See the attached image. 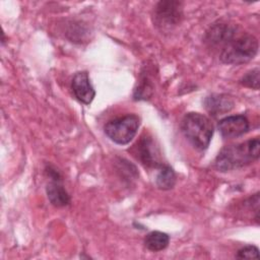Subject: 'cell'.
<instances>
[{
    "mask_svg": "<svg viewBox=\"0 0 260 260\" xmlns=\"http://www.w3.org/2000/svg\"><path fill=\"white\" fill-rule=\"evenodd\" d=\"M260 141L253 138L242 143L223 147L214 160L215 168L220 172H228L242 168L259 158Z\"/></svg>",
    "mask_w": 260,
    "mask_h": 260,
    "instance_id": "6da1fadb",
    "label": "cell"
},
{
    "mask_svg": "<svg viewBox=\"0 0 260 260\" xmlns=\"http://www.w3.org/2000/svg\"><path fill=\"white\" fill-rule=\"evenodd\" d=\"M249 121L244 115L229 116L218 122L217 128L223 138H235L249 130Z\"/></svg>",
    "mask_w": 260,
    "mask_h": 260,
    "instance_id": "52a82bcc",
    "label": "cell"
},
{
    "mask_svg": "<svg viewBox=\"0 0 260 260\" xmlns=\"http://www.w3.org/2000/svg\"><path fill=\"white\" fill-rule=\"evenodd\" d=\"M183 17V4L175 0H164L156 3L152 11L153 24L160 31H170L177 26Z\"/></svg>",
    "mask_w": 260,
    "mask_h": 260,
    "instance_id": "5b68a950",
    "label": "cell"
},
{
    "mask_svg": "<svg viewBox=\"0 0 260 260\" xmlns=\"http://www.w3.org/2000/svg\"><path fill=\"white\" fill-rule=\"evenodd\" d=\"M137 159L147 168H158L162 164L160 162L159 152L151 137L145 135L135 145V152Z\"/></svg>",
    "mask_w": 260,
    "mask_h": 260,
    "instance_id": "8992f818",
    "label": "cell"
},
{
    "mask_svg": "<svg viewBox=\"0 0 260 260\" xmlns=\"http://www.w3.org/2000/svg\"><path fill=\"white\" fill-rule=\"evenodd\" d=\"M259 257V250L255 246H245L237 252V258L240 259H257Z\"/></svg>",
    "mask_w": 260,
    "mask_h": 260,
    "instance_id": "9a60e30c",
    "label": "cell"
},
{
    "mask_svg": "<svg viewBox=\"0 0 260 260\" xmlns=\"http://www.w3.org/2000/svg\"><path fill=\"white\" fill-rule=\"evenodd\" d=\"M181 130L189 142L199 150L209 146L213 135V125L204 115L199 113H188L181 123Z\"/></svg>",
    "mask_w": 260,
    "mask_h": 260,
    "instance_id": "3957f363",
    "label": "cell"
},
{
    "mask_svg": "<svg viewBox=\"0 0 260 260\" xmlns=\"http://www.w3.org/2000/svg\"><path fill=\"white\" fill-rule=\"evenodd\" d=\"M71 88L75 98L84 105H89L95 96V90L90 83L89 76L86 71H79L75 73L72 78Z\"/></svg>",
    "mask_w": 260,
    "mask_h": 260,
    "instance_id": "ba28073f",
    "label": "cell"
},
{
    "mask_svg": "<svg viewBox=\"0 0 260 260\" xmlns=\"http://www.w3.org/2000/svg\"><path fill=\"white\" fill-rule=\"evenodd\" d=\"M156 186L161 190H170L176 184V174L168 165H161L155 179Z\"/></svg>",
    "mask_w": 260,
    "mask_h": 260,
    "instance_id": "4fadbf2b",
    "label": "cell"
},
{
    "mask_svg": "<svg viewBox=\"0 0 260 260\" xmlns=\"http://www.w3.org/2000/svg\"><path fill=\"white\" fill-rule=\"evenodd\" d=\"M139 125V117L134 114H129L109 121L105 125V133L115 143L124 145L134 138Z\"/></svg>",
    "mask_w": 260,
    "mask_h": 260,
    "instance_id": "277c9868",
    "label": "cell"
},
{
    "mask_svg": "<svg viewBox=\"0 0 260 260\" xmlns=\"http://www.w3.org/2000/svg\"><path fill=\"white\" fill-rule=\"evenodd\" d=\"M47 196L52 205L56 207H63L70 203V196L61 184L60 179L51 180L46 188Z\"/></svg>",
    "mask_w": 260,
    "mask_h": 260,
    "instance_id": "30bf717a",
    "label": "cell"
},
{
    "mask_svg": "<svg viewBox=\"0 0 260 260\" xmlns=\"http://www.w3.org/2000/svg\"><path fill=\"white\" fill-rule=\"evenodd\" d=\"M236 27L226 23H216L206 32L205 41L212 47H224L236 35Z\"/></svg>",
    "mask_w": 260,
    "mask_h": 260,
    "instance_id": "9c48e42d",
    "label": "cell"
},
{
    "mask_svg": "<svg viewBox=\"0 0 260 260\" xmlns=\"http://www.w3.org/2000/svg\"><path fill=\"white\" fill-rule=\"evenodd\" d=\"M169 242L170 237L168 236V234L154 231L146 235L144 239V246L152 252H158L166 249L169 245Z\"/></svg>",
    "mask_w": 260,
    "mask_h": 260,
    "instance_id": "7c38bea8",
    "label": "cell"
},
{
    "mask_svg": "<svg viewBox=\"0 0 260 260\" xmlns=\"http://www.w3.org/2000/svg\"><path fill=\"white\" fill-rule=\"evenodd\" d=\"M206 110L213 116L230 112L234 107V101L226 94H211L204 101Z\"/></svg>",
    "mask_w": 260,
    "mask_h": 260,
    "instance_id": "8fae6325",
    "label": "cell"
},
{
    "mask_svg": "<svg viewBox=\"0 0 260 260\" xmlns=\"http://www.w3.org/2000/svg\"><path fill=\"white\" fill-rule=\"evenodd\" d=\"M240 83L249 88L259 89V69L255 68L247 72L240 80Z\"/></svg>",
    "mask_w": 260,
    "mask_h": 260,
    "instance_id": "5bb4252c",
    "label": "cell"
},
{
    "mask_svg": "<svg viewBox=\"0 0 260 260\" xmlns=\"http://www.w3.org/2000/svg\"><path fill=\"white\" fill-rule=\"evenodd\" d=\"M257 39L248 32L236 35L220 52V60L224 64L240 65L251 61L258 52Z\"/></svg>",
    "mask_w": 260,
    "mask_h": 260,
    "instance_id": "7a4b0ae2",
    "label": "cell"
}]
</instances>
